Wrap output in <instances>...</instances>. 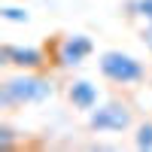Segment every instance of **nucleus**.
<instances>
[{
	"label": "nucleus",
	"mask_w": 152,
	"mask_h": 152,
	"mask_svg": "<svg viewBox=\"0 0 152 152\" xmlns=\"http://www.w3.org/2000/svg\"><path fill=\"white\" fill-rule=\"evenodd\" d=\"M131 107L128 104H119V100H110L104 107H94L88 113V128L94 134H122L131 128Z\"/></svg>",
	"instance_id": "nucleus-3"
},
{
	"label": "nucleus",
	"mask_w": 152,
	"mask_h": 152,
	"mask_svg": "<svg viewBox=\"0 0 152 152\" xmlns=\"http://www.w3.org/2000/svg\"><path fill=\"white\" fill-rule=\"evenodd\" d=\"M97 67H100V73H104V79L116 82V85H134V82H140L146 76L143 61H137L128 52H119V49L104 52L100 61H97Z\"/></svg>",
	"instance_id": "nucleus-2"
},
{
	"label": "nucleus",
	"mask_w": 152,
	"mask_h": 152,
	"mask_svg": "<svg viewBox=\"0 0 152 152\" xmlns=\"http://www.w3.org/2000/svg\"><path fill=\"white\" fill-rule=\"evenodd\" d=\"M0 61L18 67V70H40V67L46 64V55H43V49H37V46L3 43V46H0Z\"/></svg>",
	"instance_id": "nucleus-5"
},
{
	"label": "nucleus",
	"mask_w": 152,
	"mask_h": 152,
	"mask_svg": "<svg viewBox=\"0 0 152 152\" xmlns=\"http://www.w3.org/2000/svg\"><path fill=\"white\" fill-rule=\"evenodd\" d=\"M125 15L152 21V0H128V3H125Z\"/></svg>",
	"instance_id": "nucleus-7"
},
{
	"label": "nucleus",
	"mask_w": 152,
	"mask_h": 152,
	"mask_svg": "<svg viewBox=\"0 0 152 152\" xmlns=\"http://www.w3.org/2000/svg\"><path fill=\"white\" fill-rule=\"evenodd\" d=\"M49 97H52V82L46 76H37L34 70H21L18 76H9V79H3V88H0V107L3 110L43 104Z\"/></svg>",
	"instance_id": "nucleus-1"
},
{
	"label": "nucleus",
	"mask_w": 152,
	"mask_h": 152,
	"mask_svg": "<svg viewBox=\"0 0 152 152\" xmlns=\"http://www.w3.org/2000/svg\"><path fill=\"white\" fill-rule=\"evenodd\" d=\"M0 18H3V21H15V24H28L31 21L28 9H21V6H3V9H0Z\"/></svg>",
	"instance_id": "nucleus-8"
},
{
	"label": "nucleus",
	"mask_w": 152,
	"mask_h": 152,
	"mask_svg": "<svg viewBox=\"0 0 152 152\" xmlns=\"http://www.w3.org/2000/svg\"><path fill=\"white\" fill-rule=\"evenodd\" d=\"M67 100L73 104V110L79 113H91L97 107V85L88 79H73L67 85Z\"/></svg>",
	"instance_id": "nucleus-6"
},
{
	"label": "nucleus",
	"mask_w": 152,
	"mask_h": 152,
	"mask_svg": "<svg viewBox=\"0 0 152 152\" xmlns=\"http://www.w3.org/2000/svg\"><path fill=\"white\" fill-rule=\"evenodd\" d=\"M134 146L137 149H152V122H143L134 134Z\"/></svg>",
	"instance_id": "nucleus-9"
},
{
	"label": "nucleus",
	"mask_w": 152,
	"mask_h": 152,
	"mask_svg": "<svg viewBox=\"0 0 152 152\" xmlns=\"http://www.w3.org/2000/svg\"><path fill=\"white\" fill-rule=\"evenodd\" d=\"M91 52H94V43L88 34H70L58 43L55 61H58V67H79Z\"/></svg>",
	"instance_id": "nucleus-4"
},
{
	"label": "nucleus",
	"mask_w": 152,
	"mask_h": 152,
	"mask_svg": "<svg viewBox=\"0 0 152 152\" xmlns=\"http://www.w3.org/2000/svg\"><path fill=\"white\" fill-rule=\"evenodd\" d=\"M140 40H143V46L152 52V21H146V28L140 31Z\"/></svg>",
	"instance_id": "nucleus-11"
},
{
	"label": "nucleus",
	"mask_w": 152,
	"mask_h": 152,
	"mask_svg": "<svg viewBox=\"0 0 152 152\" xmlns=\"http://www.w3.org/2000/svg\"><path fill=\"white\" fill-rule=\"evenodd\" d=\"M12 140H15L12 128H9V125H0V146H12Z\"/></svg>",
	"instance_id": "nucleus-10"
}]
</instances>
